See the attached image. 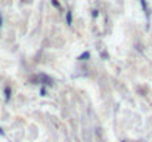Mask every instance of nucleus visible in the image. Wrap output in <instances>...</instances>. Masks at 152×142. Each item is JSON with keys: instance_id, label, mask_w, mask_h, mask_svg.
Here are the masks:
<instances>
[{"instance_id": "obj_1", "label": "nucleus", "mask_w": 152, "mask_h": 142, "mask_svg": "<svg viewBox=\"0 0 152 142\" xmlns=\"http://www.w3.org/2000/svg\"><path fill=\"white\" fill-rule=\"evenodd\" d=\"M87 58H89V52H84V53L80 56V59H81V61H87Z\"/></svg>"}, {"instance_id": "obj_2", "label": "nucleus", "mask_w": 152, "mask_h": 142, "mask_svg": "<svg viewBox=\"0 0 152 142\" xmlns=\"http://www.w3.org/2000/svg\"><path fill=\"white\" fill-rule=\"evenodd\" d=\"M66 22H68V24L72 22V15H71V12H68V15H66Z\"/></svg>"}, {"instance_id": "obj_3", "label": "nucleus", "mask_w": 152, "mask_h": 142, "mask_svg": "<svg viewBox=\"0 0 152 142\" xmlns=\"http://www.w3.org/2000/svg\"><path fill=\"white\" fill-rule=\"evenodd\" d=\"M6 98H10V89L6 88Z\"/></svg>"}]
</instances>
